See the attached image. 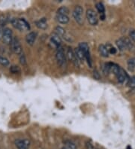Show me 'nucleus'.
Segmentation results:
<instances>
[{
	"label": "nucleus",
	"instance_id": "obj_1",
	"mask_svg": "<svg viewBox=\"0 0 135 149\" xmlns=\"http://www.w3.org/2000/svg\"><path fill=\"white\" fill-rule=\"evenodd\" d=\"M11 23L15 29H18L20 31H25V30L30 29V26L24 19L13 18L11 20Z\"/></svg>",
	"mask_w": 135,
	"mask_h": 149
},
{
	"label": "nucleus",
	"instance_id": "obj_2",
	"mask_svg": "<svg viewBox=\"0 0 135 149\" xmlns=\"http://www.w3.org/2000/svg\"><path fill=\"white\" fill-rule=\"evenodd\" d=\"M78 47L84 54L85 60L87 61V63H88L89 66L92 67V59H91V56H90L89 47L88 44L86 43V42H81V43L79 44Z\"/></svg>",
	"mask_w": 135,
	"mask_h": 149
},
{
	"label": "nucleus",
	"instance_id": "obj_3",
	"mask_svg": "<svg viewBox=\"0 0 135 149\" xmlns=\"http://www.w3.org/2000/svg\"><path fill=\"white\" fill-rule=\"evenodd\" d=\"M83 8L80 6H77L74 8V11H73V17H74V20L77 21L78 24L80 25H82L83 23Z\"/></svg>",
	"mask_w": 135,
	"mask_h": 149
},
{
	"label": "nucleus",
	"instance_id": "obj_4",
	"mask_svg": "<svg viewBox=\"0 0 135 149\" xmlns=\"http://www.w3.org/2000/svg\"><path fill=\"white\" fill-rule=\"evenodd\" d=\"M11 51L17 55H20L23 53V47H22L20 42H19L17 38L13 37V39L11 42Z\"/></svg>",
	"mask_w": 135,
	"mask_h": 149
},
{
	"label": "nucleus",
	"instance_id": "obj_5",
	"mask_svg": "<svg viewBox=\"0 0 135 149\" xmlns=\"http://www.w3.org/2000/svg\"><path fill=\"white\" fill-rule=\"evenodd\" d=\"M86 16H87V18L88 20L89 23L91 25L96 26L97 25L98 23V19L97 14L93 9H88L86 13Z\"/></svg>",
	"mask_w": 135,
	"mask_h": 149
},
{
	"label": "nucleus",
	"instance_id": "obj_6",
	"mask_svg": "<svg viewBox=\"0 0 135 149\" xmlns=\"http://www.w3.org/2000/svg\"><path fill=\"white\" fill-rule=\"evenodd\" d=\"M56 58L58 64L61 67H63L64 65H65V63H66V58H65V54L64 53V51H63L62 47L61 46L58 47L57 52H56Z\"/></svg>",
	"mask_w": 135,
	"mask_h": 149
},
{
	"label": "nucleus",
	"instance_id": "obj_7",
	"mask_svg": "<svg viewBox=\"0 0 135 149\" xmlns=\"http://www.w3.org/2000/svg\"><path fill=\"white\" fill-rule=\"evenodd\" d=\"M2 41L6 45H10L13 39V34L12 31L9 28H5L2 32Z\"/></svg>",
	"mask_w": 135,
	"mask_h": 149
},
{
	"label": "nucleus",
	"instance_id": "obj_8",
	"mask_svg": "<svg viewBox=\"0 0 135 149\" xmlns=\"http://www.w3.org/2000/svg\"><path fill=\"white\" fill-rule=\"evenodd\" d=\"M15 143L17 149H28L30 145V142L28 139H16Z\"/></svg>",
	"mask_w": 135,
	"mask_h": 149
},
{
	"label": "nucleus",
	"instance_id": "obj_9",
	"mask_svg": "<svg viewBox=\"0 0 135 149\" xmlns=\"http://www.w3.org/2000/svg\"><path fill=\"white\" fill-rule=\"evenodd\" d=\"M67 56L70 61H71L76 66H78L79 65V60L78 59V57L76 56L75 54H74V51L71 49V48H69L68 51H67Z\"/></svg>",
	"mask_w": 135,
	"mask_h": 149
},
{
	"label": "nucleus",
	"instance_id": "obj_10",
	"mask_svg": "<svg viewBox=\"0 0 135 149\" xmlns=\"http://www.w3.org/2000/svg\"><path fill=\"white\" fill-rule=\"evenodd\" d=\"M36 38H37V33L35 32H31L29 34L26 35V41L27 44L29 45H33L35 42Z\"/></svg>",
	"mask_w": 135,
	"mask_h": 149
},
{
	"label": "nucleus",
	"instance_id": "obj_11",
	"mask_svg": "<svg viewBox=\"0 0 135 149\" xmlns=\"http://www.w3.org/2000/svg\"><path fill=\"white\" fill-rule=\"evenodd\" d=\"M116 76L118 81L120 82V83L125 82V81L128 78V74H126L125 72L124 71V69H123L122 68H120L119 73H118Z\"/></svg>",
	"mask_w": 135,
	"mask_h": 149
},
{
	"label": "nucleus",
	"instance_id": "obj_12",
	"mask_svg": "<svg viewBox=\"0 0 135 149\" xmlns=\"http://www.w3.org/2000/svg\"><path fill=\"white\" fill-rule=\"evenodd\" d=\"M98 51L99 54H101V56L103 57H108L109 56V51H108L107 47H106V45H99L98 47Z\"/></svg>",
	"mask_w": 135,
	"mask_h": 149
},
{
	"label": "nucleus",
	"instance_id": "obj_13",
	"mask_svg": "<svg viewBox=\"0 0 135 149\" xmlns=\"http://www.w3.org/2000/svg\"><path fill=\"white\" fill-rule=\"evenodd\" d=\"M56 18L57 21L62 24H67L69 22V20H70L69 16L62 15H56Z\"/></svg>",
	"mask_w": 135,
	"mask_h": 149
},
{
	"label": "nucleus",
	"instance_id": "obj_14",
	"mask_svg": "<svg viewBox=\"0 0 135 149\" xmlns=\"http://www.w3.org/2000/svg\"><path fill=\"white\" fill-rule=\"evenodd\" d=\"M36 26L41 29H47V19L42 18L41 20H38L35 22Z\"/></svg>",
	"mask_w": 135,
	"mask_h": 149
},
{
	"label": "nucleus",
	"instance_id": "obj_15",
	"mask_svg": "<svg viewBox=\"0 0 135 149\" xmlns=\"http://www.w3.org/2000/svg\"><path fill=\"white\" fill-rule=\"evenodd\" d=\"M51 42L56 46V47H60L61 45V43H62V40L60 37L59 36H57L56 34H53L52 35V36L51 38Z\"/></svg>",
	"mask_w": 135,
	"mask_h": 149
},
{
	"label": "nucleus",
	"instance_id": "obj_16",
	"mask_svg": "<svg viewBox=\"0 0 135 149\" xmlns=\"http://www.w3.org/2000/svg\"><path fill=\"white\" fill-rule=\"evenodd\" d=\"M74 54H75L76 56L78 57V60H81V61H83L85 60V56H84V54L80 49L79 47L78 48H76L75 51H74Z\"/></svg>",
	"mask_w": 135,
	"mask_h": 149
},
{
	"label": "nucleus",
	"instance_id": "obj_17",
	"mask_svg": "<svg viewBox=\"0 0 135 149\" xmlns=\"http://www.w3.org/2000/svg\"><path fill=\"white\" fill-rule=\"evenodd\" d=\"M116 44L117 47H119V49L120 51H125V49H127L125 44L124 43V42L123 40V38H121L119 39H118V40H116Z\"/></svg>",
	"mask_w": 135,
	"mask_h": 149
},
{
	"label": "nucleus",
	"instance_id": "obj_18",
	"mask_svg": "<svg viewBox=\"0 0 135 149\" xmlns=\"http://www.w3.org/2000/svg\"><path fill=\"white\" fill-rule=\"evenodd\" d=\"M69 14V9L67 7H65V6L60 8L57 11V15H67V16H68Z\"/></svg>",
	"mask_w": 135,
	"mask_h": 149
},
{
	"label": "nucleus",
	"instance_id": "obj_19",
	"mask_svg": "<svg viewBox=\"0 0 135 149\" xmlns=\"http://www.w3.org/2000/svg\"><path fill=\"white\" fill-rule=\"evenodd\" d=\"M123 42H124V43L125 44L127 49L131 50L134 47L133 44H132V42H131V40H130L129 38H127V37H124V38H123Z\"/></svg>",
	"mask_w": 135,
	"mask_h": 149
},
{
	"label": "nucleus",
	"instance_id": "obj_20",
	"mask_svg": "<svg viewBox=\"0 0 135 149\" xmlns=\"http://www.w3.org/2000/svg\"><path fill=\"white\" fill-rule=\"evenodd\" d=\"M8 21V17L7 15H0V26H5L7 24Z\"/></svg>",
	"mask_w": 135,
	"mask_h": 149
},
{
	"label": "nucleus",
	"instance_id": "obj_21",
	"mask_svg": "<svg viewBox=\"0 0 135 149\" xmlns=\"http://www.w3.org/2000/svg\"><path fill=\"white\" fill-rule=\"evenodd\" d=\"M55 33L59 36H65V30L61 26H56L55 28Z\"/></svg>",
	"mask_w": 135,
	"mask_h": 149
},
{
	"label": "nucleus",
	"instance_id": "obj_22",
	"mask_svg": "<svg viewBox=\"0 0 135 149\" xmlns=\"http://www.w3.org/2000/svg\"><path fill=\"white\" fill-rule=\"evenodd\" d=\"M65 149H77V146H76L75 144L71 141H69V140L65 142Z\"/></svg>",
	"mask_w": 135,
	"mask_h": 149
},
{
	"label": "nucleus",
	"instance_id": "obj_23",
	"mask_svg": "<svg viewBox=\"0 0 135 149\" xmlns=\"http://www.w3.org/2000/svg\"><path fill=\"white\" fill-rule=\"evenodd\" d=\"M96 8H97L98 11L101 15H105V6H104V5H103L102 3L98 2V3L96 4Z\"/></svg>",
	"mask_w": 135,
	"mask_h": 149
},
{
	"label": "nucleus",
	"instance_id": "obj_24",
	"mask_svg": "<svg viewBox=\"0 0 135 149\" xmlns=\"http://www.w3.org/2000/svg\"><path fill=\"white\" fill-rule=\"evenodd\" d=\"M0 64L3 65V66H8L10 64V62H9V60L6 57L0 56Z\"/></svg>",
	"mask_w": 135,
	"mask_h": 149
},
{
	"label": "nucleus",
	"instance_id": "obj_25",
	"mask_svg": "<svg viewBox=\"0 0 135 149\" xmlns=\"http://www.w3.org/2000/svg\"><path fill=\"white\" fill-rule=\"evenodd\" d=\"M128 65L130 69H135V58H131L128 60Z\"/></svg>",
	"mask_w": 135,
	"mask_h": 149
},
{
	"label": "nucleus",
	"instance_id": "obj_26",
	"mask_svg": "<svg viewBox=\"0 0 135 149\" xmlns=\"http://www.w3.org/2000/svg\"><path fill=\"white\" fill-rule=\"evenodd\" d=\"M10 72L13 73V74H17V73L20 72V69L17 65H11V67H10Z\"/></svg>",
	"mask_w": 135,
	"mask_h": 149
},
{
	"label": "nucleus",
	"instance_id": "obj_27",
	"mask_svg": "<svg viewBox=\"0 0 135 149\" xmlns=\"http://www.w3.org/2000/svg\"><path fill=\"white\" fill-rule=\"evenodd\" d=\"M128 85L130 87H132V88H135V76L132 77V78H130L129 81H128Z\"/></svg>",
	"mask_w": 135,
	"mask_h": 149
},
{
	"label": "nucleus",
	"instance_id": "obj_28",
	"mask_svg": "<svg viewBox=\"0 0 135 149\" xmlns=\"http://www.w3.org/2000/svg\"><path fill=\"white\" fill-rule=\"evenodd\" d=\"M20 63L22 65H26V56L24 54H20Z\"/></svg>",
	"mask_w": 135,
	"mask_h": 149
},
{
	"label": "nucleus",
	"instance_id": "obj_29",
	"mask_svg": "<svg viewBox=\"0 0 135 149\" xmlns=\"http://www.w3.org/2000/svg\"><path fill=\"white\" fill-rule=\"evenodd\" d=\"M107 47L108 51H109V54H116V49L115 47H111V46H110V47Z\"/></svg>",
	"mask_w": 135,
	"mask_h": 149
},
{
	"label": "nucleus",
	"instance_id": "obj_30",
	"mask_svg": "<svg viewBox=\"0 0 135 149\" xmlns=\"http://www.w3.org/2000/svg\"><path fill=\"white\" fill-rule=\"evenodd\" d=\"M130 38H132L134 42H135V30H131L129 33Z\"/></svg>",
	"mask_w": 135,
	"mask_h": 149
},
{
	"label": "nucleus",
	"instance_id": "obj_31",
	"mask_svg": "<svg viewBox=\"0 0 135 149\" xmlns=\"http://www.w3.org/2000/svg\"><path fill=\"white\" fill-rule=\"evenodd\" d=\"M86 148L87 149H94V147L91 142H87V143H86Z\"/></svg>",
	"mask_w": 135,
	"mask_h": 149
},
{
	"label": "nucleus",
	"instance_id": "obj_32",
	"mask_svg": "<svg viewBox=\"0 0 135 149\" xmlns=\"http://www.w3.org/2000/svg\"><path fill=\"white\" fill-rule=\"evenodd\" d=\"M93 75L94 77H95V78H96L98 80L100 78V74H99L97 70H95V71L93 72Z\"/></svg>",
	"mask_w": 135,
	"mask_h": 149
},
{
	"label": "nucleus",
	"instance_id": "obj_33",
	"mask_svg": "<svg viewBox=\"0 0 135 149\" xmlns=\"http://www.w3.org/2000/svg\"><path fill=\"white\" fill-rule=\"evenodd\" d=\"M0 37H1V32H0Z\"/></svg>",
	"mask_w": 135,
	"mask_h": 149
},
{
	"label": "nucleus",
	"instance_id": "obj_34",
	"mask_svg": "<svg viewBox=\"0 0 135 149\" xmlns=\"http://www.w3.org/2000/svg\"><path fill=\"white\" fill-rule=\"evenodd\" d=\"M94 149H96V148H94Z\"/></svg>",
	"mask_w": 135,
	"mask_h": 149
}]
</instances>
